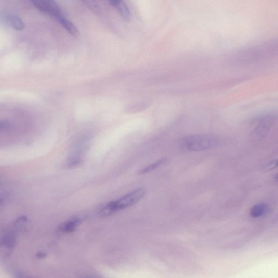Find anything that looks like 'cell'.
I'll list each match as a JSON object with an SVG mask.
<instances>
[{
    "instance_id": "1",
    "label": "cell",
    "mask_w": 278,
    "mask_h": 278,
    "mask_svg": "<svg viewBox=\"0 0 278 278\" xmlns=\"http://www.w3.org/2000/svg\"><path fill=\"white\" fill-rule=\"evenodd\" d=\"M147 195V190L144 188L135 189L124 196L107 203L99 209L98 215L101 217H106L113 215L127 208L134 206Z\"/></svg>"
},
{
    "instance_id": "2",
    "label": "cell",
    "mask_w": 278,
    "mask_h": 278,
    "mask_svg": "<svg viewBox=\"0 0 278 278\" xmlns=\"http://www.w3.org/2000/svg\"><path fill=\"white\" fill-rule=\"evenodd\" d=\"M179 143L180 147L184 151L200 152L217 147L220 141L212 135L194 134L184 136Z\"/></svg>"
},
{
    "instance_id": "3",
    "label": "cell",
    "mask_w": 278,
    "mask_h": 278,
    "mask_svg": "<svg viewBox=\"0 0 278 278\" xmlns=\"http://www.w3.org/2000/svg\"><path fill=\"white\" fill-rule=\"evenodd\" d=\"M275 122V116L266 115L259 117L252 124V134L257 138L265 137Z\"/></svg>"
},
{
    "instance_id": "4",
    "label": "cell",
    "mask_w": 278,
    "mask_h": 278,
    "mask_svg": "<svg viewBox=\"0 0 278 278\" xmlns=\"http://www.w3.org/2000/svg\"><path fill=\"white\" fill-rule=\"evenodd\" d=\"M17 243L15 232L8 231L0 238V255L3 259H7L12 255Z\"/></svg>"
},
{
    "instance_id": "5",
    "label": "cell",
    "mask_w": 278,
    "mask_h": 278,
    "mask_svg": "<svg viewBox=\"0 0 278 278\" xmlns=\"http://www.w3.org/2000/svg\"><path fill=\"white\" fill-rule=\"evenodd\" d=\"M31 2L38 10L54 17L56 19L63 15L60 7L55 1L51 0H33Z\"/></svg>"
},
{
    "instance_id": "6",
    "label": "cell",
    "mask_w": 278,
    "mask_h": 278,
    "mask_svg": "<svg viewBox=\"0 0 278 278\" xmlns=\"http://www.w3.org/2000/svg\"><path fill=\"white\" fill-rule=\"evenodd\" d=\"M2 17L6 23L16 31H22L25 28L24 22L22 21L19 16L13 15L12 13L4 14L2 16Z\"/></svg>"
},
{
    "instance_id": "7",
    "label": "cell",
    "mask_w": 278,
    "mask_h": 278,
    "mask_svg": "<svg viewBox=\"0 0 278 278\" xmlns=\"http://www.w3.org/2000/svg\"><path fill=\"white\" fill-rule=\"evenodd\" d=\"M82 222L81 218H73L72 219L64 222L58 228V232L61 234L70 233L74 231Z\"/></svg>"
},
{
    "instance_id": "8",
    "label": "cell",
    "mask_w": 278,
    "mask_h": 278,
    "mask_svg": "<svg viewBox=\"0 0 278 278\" xmlns=\"http://www.w3.org/2000/svg\"><path fill=\"white\" fill-rule=\"evenodd\" d=\"M270 207L266 203L261 202L255 204L250 211V215L253 218H261L267 215Z\"/></svg>"
},
{
    "instance_id": "9",
    "label": "cell",
    "mask_w": 278,
    "mask_h": 278,
    "mask_svg": "<svg viewBox=\"0 0 278 278\" xmlns=\"http://www.w3.org/2000/svg\"><path fill=\"white\" fill-rule=\"evenodd\" d=\"M108 2L112 6L116 8V10L120 13L126 21H130L131 18V12L125 2L114 0V1H109Z\"/></svg>"
},
{
    "instance_id": "10",
    "label": "cell",
    "mask_w": 278,
    "mask_h": 278,
    "mask_svg": "<svg viewBox=\"0 0 278 278\" xmlns=\"http://www.w3.org/2000/svg\"><path fill=\"white\" fill-rule=\"evenodd\" d=\"M32 222L28 217L21 216L14 222V227L15 229L19 232H26L31 230Z\"/></svg>"
},
{
    "instance_id": "11",
    "label": "cell",
    "mask_w": 278,
    "mask_h": 278,
    "mask_svg": "<svg viewBox=\"0 0 278 278\" xmlns=\"http://www.w3.org/2000/svg\"><path fill=\"white\" fill-rule=\"evenodd\" d=\"M56 20L71 35L75 36L79 35V31L77 27L63 15L57 18Z\"/></svg>"
},
{
    "instance_id": "12",
    "label": "cell",
    "mask_w": 278,
    "mask_h": 278,
    "mask_svg": "<svg viewBox=\"0 0 278 278\" xmlns=\"http://www.w3.org/2000/svg\"><path fill=\"white\" fill-rule=\"evenodd\" d=\"M167 161L166 158H162L161 160L157 161L156 163L151 164V165H149L147 167H145L139 171L138 173L140 175H143L147 174V173L151 172L154 170L157 169L159 167H160L164 164Z\"/></svg>"
},
{
    "instance_id": "13",
    "label": "cell",
    "mask_w": 278,
    "mask_h": 278,
    "mask_svg": "<svg viewBox=\"0 0 278 278\" xmlns=\"http://www.w3.org/2000/svg\"><path fill=\"white\" fill-rule=\"evenodd\" d=\"M83 2L90 10H92L94 13L97 14L101 13V8H100L97 2L93 1H84Z\"/></svg>"
},
{
    "instance_id": "14",
    "label": "cell",
    "mask_w": 278,
    "mask_h": 278,
    "mask_svg": "<svg viewBox=\"0 0 278 278\" xmlns=\"http://www.w3.org/2000/svg\"><path fill=\"white\" fill-rule=\"evenodd\" d=\"M278 162L277 160L272 161L270 163L266 164L265 166L263 167L264 171H269L275 169L277 167Z\"/></svg>"
},
{
    "instance_id": "15",
    "label": "cell",
    "mask_w": 278,
    "mask_h": 278,
    "mask_svg": "<svg viewBox=\"0 0 278 278\" xmlns=\"http://www.w3.org/2000/svg\"><path fill=\"white\" fill-rule=\"evenodd\" d=\"M13 277L15 278H35L22 272L17 271L13 273Z\"/></svg>"
},
{
    "instance_id": "16",
    "label": "cell",
    "mask_w": 278,
    "mask_h": 278,
    "mask_svg": "<svg viewBox=\"0 0 278 278\" xmlns=\"http://www.w3.org/2000/svg\"><path fill=\"white\" fill-rule=\"evenodd\" d=\"M10 124L6 121H0V131H6L10 128Z\"/></svg>"
},
{
    "instance_id": "17",
    "label": "cell",
    "mask_w": 278,
    "mask_h": 278,
    "mask_svg": "<svg viewBox=\"0 0 278 278\" xmlns=\"http://www.w3.org/2000/svg\"><path fill=\"white\" fill-rule=\"evenodd\" d=\"M47 253L44 251H40L36 253L35 257L39 259H42L47 257Z\"/></svg>"
},
{
    "instance_id": "18",
    "label": "cell",
    "mask_w": 278,
    "mask_h": 278,
    "mask_svg": "<svg viewBox=\"0 0 278 278\" xmlns=\"http://www.w3.org/2000/svg\"><path fill=\"white\" fill-rule=\"evenodd\" d=\"M2 203H3V200L2 199L0 198V206H2Z\"/></svg>"
},
{
    "instance_id": "19",
    "label": "cell",
    "mask_w": 278,
    "mask_h": 278,
    "mask_svg": "<svg viewBox=\"0 0 278 278\" xmlns=\"http://www.w3.org/2000/svg\"><path fill=\"white\" fill-rule=\"evenodd\" d=\"M83 278H90V277H84Z\"/></svg>"
}]
</instances>
